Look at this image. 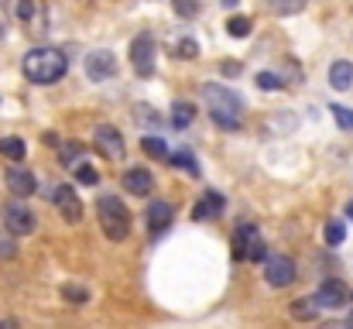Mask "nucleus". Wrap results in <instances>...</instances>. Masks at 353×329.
<instances>
[{"label": "nucleus", "mask_w": 353, "mask_h": 329, "mask_svg": "<svg viewBox=\"0 0 353 329\" xmlns=\"http://www.w3.org/2000/svg\"><path fill=\"white\" fill-rule=\"evenodd\" d=\"M21 69H24V76H28L31 83H38V86H52V83H59V79L65 76L69 59H65L59 48H31V52L24 55Z\"/></svg>", "instance_id": "nucleus-1"}, {"label": "nucleus", "mask_w": 353, "mask_h": 329, "mask_svg": "<svg viewBox=\"0 0 353 329\" xmlns=\"http://www.w3.org/2000/svg\"><path fill=\"white\" fill-rule=\"evenodd\" d=\"M203 100H206V110H210V117H213L216 127H227V130H236V127H240L243 103H240V97H236L234 90H227V86H220V83H210V86L203 90Z\"/></svg>", "instance_id": "nucleus-2"}, {"label": "nucleus", "mask_w": 353, "mask_h": 329, "mask_svg": "<svg viewBox=\"0 0 353 329\" xmlns=\"http://www.w3.org/2000/svg\"><path fill=\"white\" fill-rule=\"evenodd\" d=\"M97 217H100V226H103V237L107 240H127V233H130V213H127V206L120 203L117 196H100V203H97Z\"/></svg>", "instance_id": "nucleus-3"}, {"label": "nucleus", "mask_w": 353, "mask_h": 329, "mask_svg": "<svg viewBox=\"0 0 353 329\" xmlns=\"http://www.w3.org/2000/svg\"><path fill=\"white\" fill-rule=\"evenodd\" d=\"M130 66L137 76H151L154 72V38L144 31L130 41Z\"/></svg>", "instance_id": "nucleus-4"}, {"label": "nucleus", "mask_w": 353, "mask_h": 329, "mask_svg": "<svg viewBox=\"0 0 353 329\" xmlns=\"http://www.w3.org/2000/svg\"><path fill=\"white\" fill-rule=\"evenodd\" d=\"M264 278H268L271 288L292 285V281H295V261H292L288 254H271L268 264H264Z\"/></svg>", "instance_id": "nucleus-5"}, {"label": "nucleus", "mask_w": 353, "mask_h": 329, "mask_svg": "<svg viewBox=\"0 0 353 329\" xmlns=\"http://www.w3.org/2000/svg\"><path fill=\"white\" fill-rule=\"evenodd\" d=\"M93 144H97V148H100V154H103V158H110V161H123V154H127L123 137H120V130L114 127V123H100V127H97Z\"/></svg>", "instance_id": "nucleus-6"}, {"label": "nucleus", "mask_w": 353, "mask_h": 329, "mask_svg": "<svg viewBox=\"0 0 353 329\" xmlns=\"http://www.w3.org/2000/svg\"><path fill=\"white\" fill-rule=\"evenodd\" d=\"M3 226L17 237H28L34 230V213L24 206V203H7L3 206Z\"/></svg>", "instance_id": "nucleus-7"}, {"label": "nucleus", "mask_w": 353, "mask_h": 329, "mask_svg": "<svg viewBox=\"0 0 353 329\" xmlns=\"http://www.w3.org/2000/svg\"><path fill=\"white\" fill-rule=\"evenodd\" d=\"M86 76H90L93 83L114 79V76H117V59H114L110 52H90V55H86Z\"/></svg>", "instance_id": "nucleus-8"}, {"label": "nucleus", "mask_w": 353, "mask_h": 329, "mask_svg": "<svg viewBox=\"0 0 353 329\" xmlns=\"http://www.w3.org/2000/svg\"><path fill=\"white\" fill-rule=\"evenodd\" d=\"M7 189L14 192V196H34V189H38V179L24 168V165H10L7 168Z\"/></svg>", "instance_id": "nucleus-9"}, {"label": "nucleus", "mask_w": 353, "mask_h": 329, "mask_svg": "<svg viewBox=\"0 0 353 329\" xmlns=\"http://www.w3.org/2000/svg\"><path fill=\"white\" fill-rule=\"evenodd\" d=\"M55 206H59L62 219H69V223H79L83 219V203H79V196H76L72 186H59L55 189Z\"/></svg>", "instance_id": "nucleus-10"}, {"label": "nucleus", "mask_w": 353, "mask_h": 329, "mask_svg": "<svg viewBox=\"0 0 353 329\" xmlns=\"http://www.w3.org/2000/svg\"><path fill=\"white\" fill-rule=\"evenodd\" d=\"M316 299H319V306H323V309H340V306H347L350 292H347V285H343V281H323V285H319V292H316Z\"/></svg>", "instance_id": "nucleus-11"}, {"label": "nucleus", "mask_w": 353, "mask_h": 329, "mask_svg": "<svg viewBox=\"0 0 353 329\" xmlns=\"http://www.w3.org/2000/svg\"><path fill=\"white\" fill-rule=\"evenodd\" d=\"M123 189L134 192V196H148L154 189V175L148 168H127L123 172Z\"/></svg>", "instance_id": "nucleus-12"}, {"label": "nucleus", "mask_w": 353, "mask_h": 329, "mask_svg": "<svg viewBox=\"0 0 353 329\" xmlns=\"http://www.w3.org/2000/svg\"><path fill=\"white\" fill-rule=\"evenodd\" d=\"M223 213V196L220 192H206L199 203H196V210H192V217L196 219H213Z\"/></svg>", "instance_id": "nucleus-13"}, {"label": "nucleus", "mask_w": 353, "mask_h": 329, "mask_svg": "<svg viewBox=\"0 0 353 329\" xmlns=\"http://www.w3.org/2000/svg\"><path fill=\"white\" fill-rule=\"evenodd\" d=\"M168 223H172V206L161 203V199H154V203L148 206V226L158 233V230H165Z\"/></svg>", "instance_id": "nucleus-14"}, {"label": "nucleus", "mask_w": 353, "mask_h": 329, "mask_svg": "<svg viewBox=\"0 0 353 329\" xmlns=\"http://www.w3.org/2000/svg\"><path fill=\"white\" fill-rule=\"evenodd\" d=\"M17 17L28 21V24H38V31H45V14H41V3L38 0H21L17 3Z\"/></svg>", "instance_id": "nucleus-15"}, {"label": "nucleus", "mask_w": 353, "mask_h": 329, "mask_svg": "<svg viewBox=\"0 0 353 329\" xmlns=\"http://www.w3.org/2000/svg\"><path fill=\"white\" fill-rule=\"evenodd\" d=\"M330 86H333V90H350L353 86L350 62H333V69H330Z\"/></svg>", "instance_id": "nucleus-16"}, {"label": "nucleus", "mask_w": 353, "mask_h": 329, "mask_svg": "<svg viewBox=\"0 0 353 329\" xmlns=\"http://www.w3.org/2000/svg\"><path fill=\"white\" fill-rule=\"evenodd\" d=\"M319 309H323L319 299H295V302H292V316H295L299 323H312Z\"/></svg>", "instance_id": "nucleus-17"}, {"label": "nucleus", "mask_w": 353, "mask_h": 329, "mask_svg": "<svg viewBox=\"0 0 353 329\" xmlns=\"http://www.w3.org/2000/svg\"><path fill=\"white\" fill-rule=\"evenodd\" d=\"M0 154H3V158H10V161H24L28 148H24V141H21V137H0Z\"/></svg>", "instance_id": "nucleus-18"}, {"label": "nucleus", "mask_w": 353, "mask_h": 329, "mask_svg": "<svg viewBox=\"0 0 353 329\" xmlns=\"http://www.w3.org/2000/svg\"><path fill=\"white\" fill-rule=\"evenodd\" d=\"M257 237V230L250 226V223H243L240 230H236V237H234V257L240 261V257H247V243Z\"/></svg>", "instance_id": "nucleus-19"}, {"label": "nucleus", "mask_w": 353, "mask_h": 329, "mask_svg": "<svg viewBox=\"0 0 353 329\" xmlns=\"http://www.w3.org/2000/svg\"><path fill=\"white\" fill-rule=\"evenodd\" d=\"M192 120H196V107H192V103L182 100V103L172 107V127H189Z\"/></svg>", "instance_id": "nucleus-20"}, {"label": "nucleus", "mask_w": 353, "mask_h": 329, "mask_svg": "<svg viewBox=\"0 0 353 329\" xmlns=\"http://www.w3.org/2000/svg\"><path fill=\"white\" fill-rule=\"evenodd\" d=\"M141 148H144V154H151V158H168L165 141H161V137H154V134H144V137H141Z\"/></svg>", "instance_id": "nucleus-21"}, {"label": "nucleus", "mask_w": 353, "mask_h": 329, "mask_svg": "<svg viewBox=\"0 0 353 329\" xmlns=\"http://www.w3.org/2000/svg\"><path fill=\"white\" fill-rule=\"evenodd\" d=\"M72 175H76L83 186H97V182H100V172H97L90 161H76V165H72Z\"/></svg>", "instance_id": "nucleus-22"}, {"label": "nucleus", "mask_w": 353, "mask_h": 329, "mask_svg": "<svg viewBox=\"0 0 353 329\" xmlns=\"http://www.w3.org/2000/svg\"><path fill=\"white\" fill-rule=\"evenodd\" d=\"M172 165H179L189 175H199V161L192 158V151H172Z\"/></svg>", "instance_id": "nucleus-23"}, {"label": "nucleus", "mask_w": 353, "mask_h": 329, "mask_svg": "<svg viewBox=\"0 0 353 329\" xmlns=\"http://www.w3.org/2000/svg\"><path fill=\"white\" fill-rule=\"evenodd\" d=\"M172 52H175L179 59H196V55H199V41H196V38H179Z\"/></svg>", "instance_id": "nucleus-24"}, {"label": "nucleus", "mask_w": 353, "mask_h": 329, "mask_svg": "<svg viewBox=\"0 0 353 329\" xmlns=\"http://www.w3.org/2000/svg\"><path fill=\"white\" fill-rule=\"evenodd\" d=\"M323 233H326V243H330V247H336V243H343V237H347V226H343L340 219H330Z\"/></svg>", "instance_id": "nucleus-25"}, {"label": "nucleus", "mask_w": 353, "mask_h": 329, "mask_svg": "<svg viewBox=\"0 0 353 329\" xmlns=\"http://www.w3.org/2000/svg\"><path fill=\"white\" fill-rule=\"evenodd\" d=\"M62 299L72 302V306H83V302L90 299V292H86L83 285H62Z\"/></svg>", "instance_id": "nucleus-26"}, {"label": "nucleus", "mask_w": 353, "mask_h": 329, "mask_svg": "<svg viewBox=\"0 0 353 329\" xmlns=\"http://www.w3.org/2000/svg\"><path fill=\"white\" fill-rule=\"evenodd\" d=\"M227 34H234V38H247V34H250V17H240V14L230 17V21H227Z\"/></svg>", "instance_id": "nucleus-27"}, {"label": "nucleus", "mask_w": 353, "mask_h": 329, "mask_svg": "<svg viewBox=\"0 0 353 329\" xmlns=\"http://www.w3.org/2000/svg\"><path fill=\"white\" fill-rule=\"evenodd\" d=\"M254 83H257L261 90H268V93H274V90H281V86H285L274 72H257V76H254Z\"/></svg>", "instance_id": "nucleus-28"}, {"label": "nucleus", "mask_w": 353, "mask_h": 329, "mask_svg": "<svg viewBox=\"0 0 353 329\" xmlns=\"http://www.w3.org/2000/svg\"><path fill=\"white\" fill-rule=\"evenodd\" d=\"M271 3V10H278V14H299L302 7H305V0H268Z\"/></svg>", "instance_id": "nucleus-29"}, {"label": "nucleus", "mask_w": 353, "mask_h": 329, "mask_svg": "<svg viewBox=\"0 0 353 329\" xmlns=\"http://www.w3.org/2000/svg\"><path fill=\"white\" fill-rule=\"evenodd\" d=\"M172 7H175L179 17H196L199 14V0H172Z\"/></svg>", "instance_id": "nucleus-30"}, {"label": "nucleus", "mask_w": 353, "mask_h": 329, "mask_svg": "<svg viewBox=\"0 0 353 329\" xmlns=\"http://www.w3.org/2000/svg\"><path fill=\"white\" fill-rule=\"evenodd\" d=\"M76 161H83V144H65L62 148V165H76Z\"/></svg>", "instance_id": "nucleus-31"}, {"label": "nucleus", "mask_w": 353, "mask_h": 329, "mask_svg": "<svg viewBox=\"0 0 353 329\" xmlns=\"http://www.w3.org/2000/svg\"><path fill=\"white\" fill-rule=\"evenodd\" d=\"M247 257H250V261H264V257H268V247H264L261 237H254V240L247 243Z\"/></svg>", "instance_id": "nucleus-32"}, {"label": "nucleus", "mask_w": 353, "mask_h": 329, "mask_svg": "<svg viewBox=\"0 0 353 329\" xmlns=\"http://www.w3.org/2000/svg\"><path fill=\"white\" fill-rule=\"evenodd\" d=\"M333 120H336L343 130H353V110L350 107H333Z\"/></svg>", "instance_id": "nucleus-33"}, {"label": "nucleus", "mask_w": 353, "mask_h": 329, "mask_svg": "<svg viewBox=\"0 0 353 329\" xmlns=\"http://www.w3.org/2000/svg\"><path fill=\"white\" fill-rule=\"evenodd\" d=\"M220 72H223V76H236V72H240V66H236V62H223V66H220Z\"/></svg>", "instance_id": "nucleus-34"}, {"label": "nucleus", "mask_w": 353, "mask_h": 329, "mask_svg": "<svg viewBox=\"0 0 353 329\" xmlns=\"http://www.w3.org/2000/svg\"><path fill=\"white\" fill-rule=\"evenodd\" d=\"M0 257H14V243H10V240H7V243L0 240Z\"/></svg>", "instance_id": "nucleus-35"}, {"label": "nucleus", "mask_w": 353, "mask_h": 329, "mask_svg": "<svg viewBox=\"0 0 353 329\" xmlns=\"http://www.w3.org/2000/svg\"><path fill=\"white\" fill-rule=\"evenodd\" d=\"M3 34H7V10L0 7V38H3Z\"/></svg>", "instance_id": "nucleus-36"}, {"label": "nucleus", "mask_w": 353, "mask_h": 329, "mask_svg": "<svg viewBox=\"0 0 353 329\" xmlns=\"http://www.w3.org/2000/svg\"><path fill=\"white\" fill-rule=\"evenodd\" d=\"M0 329H17V323L14 319H0Z\"/></svg>", "instance_id": "nucleus-37"}, {"label": "nucleus", "mask_w": 353, "mask_h": 329, "mask_svg": "<svg viewBox=\"0 0 353 329\" xmlns=\"http://www.w3.org/2000/svg\"><path fill=\"white\" fill-rule=\"evenodd\" d=\"M236 3H240V0H223V7H236Z\"/></svg>", "instance_id": "nucleus-38"}, {"label": "nucleus", "mask_w": 353, "mask_h": 329, "mask_svg": "<svg viewBox=\"0 0 353 329\" xmlns=\"http://www.w3.org/2000/svg\"><path fill=\"white\" fill-rule=\"evenodd\" d=\"M347 217H350V219H353V203H350V206H347Z\"/></svg>", "instance_id": "nucleus-39"}, {"label": "nucleus", "mask_w": 353, "mask_h": 329, "mask_svg": "<svg viewBox=\"0 0 353 329\" xmlns=\"http://www.w3.org/2000/svg\"><path fill=\"white\" fill-rule=\"evenodd\" d=\"M347 329H353V316H350V323H347Z\"/></svg>", "instance_id": "nucleus-40"}]
</instances>
